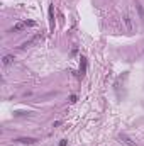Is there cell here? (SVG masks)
I'll return each mask as SVG.
<instances>
[{
	"label": "cell",
	"instance_id": "cell-1",
	"mask_svg": "<svg viewBox=\"0 0 144 146\" xmlns=\"http://www.w3.org/2000/svg\"><path fill=\"white\" fill-rule=\"evenodd\" d=\"M34 26H36V22H34V21H24V22H19V24H15V26L10 29V33H19V31H22V29L34 27Z\"/></svg>",
	"mask_w": 144,
	"mask_h": 146
},
{
	"label": "cell",
	"instance_id": "cell-2",
	"mask_svg": "<svg viewBox=\"0 0 144 146\" xmlns=\"http://www.w3.org/2000/svg\"><path fill=\"white\" fill-rule=\"evenodd\" d=\"M48 21H49V29L53 31L54 29V7L53 5H49V10H48Z\"/></svg>",
	"mask_w": 144,
	"mask_h": 146
},
{
	"label": "cell",
	"instance_id": "cell-3",
	"mask_svg": "<svg viewBox=\"0 0 144 146\" xmlns=\"http://www.w3.org/2000/svg\"><path fill=\"white\" fill-rule=\"evenodd\" d=\"M122 21H124V24H126V29H127V31H132V29H134V26H132V19H131V15H129V14H126V15L122 17Z\"/></svg>",
	"mask_w": 144,
	"mask_h": 146
},
{
	"label": "cell",
	"instance_id": "cell-4",
	"mask_svg": "<svg viewBox=\"0 0 144 146\" xmlns=\"http://www.w3.org/2000/svg\"><path fill=\"white\" fill-rule=\"evenodd\" d=\"M80 60H81V61H80V73H78V75H80V76H83V75L87 73V58H85V56H81Z\"/></svg>",
	"mask_w": 144,
	"mask_h": 146
},
{
	"label": "cell",
	"instance_id": "cell-5",
	"mask_svg": "<svg viewBox=\"0 0 144 146\" xmlns=\"http://www.w3.org/2000/svg\"><path fill=\"white\" fill-rule=\"evenodd\" d=\"M41 39H42L41 36H36V37H32L31 41H26V42H24V44H22L20 48H22V49H26V48H29L31 44H34V42H37V41H41Z\"/></svg>",
	"mask_w": 144,
	"mask_h": 146
},
{
	"label": "cell",
	"instance_id": "cell-6",
	"mask_svg": "<svg viewBox=\"0 0 144 146\" xmlns=\"http://www.w3.org/2000/svg\"><path fill=\"white\" fill-rule=\"evenodd\" d=\"M136 9H137V14H139V19L141 21H144V9L141 3H136Z\"/></svg>",
	"mask_w": 144,
	"mask_h": 146
},
{
	"label": "cell",
	"instance_id": "cell-7",
	"mask_svg": "<svg viewBox=\"0 0 144 146\" xmlns=\"http://www.w3.org/2000/svg\"><path fill=\"white\" fill-rule=\"evenodd\" d=\"M119 138H120V139H122V141H124L126 145H129V146H136V143H132V141H131V139H129V138H127L126 134H120Z\"/></svg>",
	"mask_w": 144,
	"mask_h": 146
},
{
	"label": "cell",
	"instance_id": "cell-8",
	"mask_svg": "<svg viewBox=\"0 0 144 146\" xmlns=\"http://www.w3.org/2000/svg\"><path fill=\"white\" fill-rule=\"evenodd\" d=\"M12 61H14V56L12 54H5L3 56V65H10Z\"/></svg>",
	"mask_w": 144,
	"mask_h": 146
},
{
	"label": "cell",
	"instance_id": "cell-9",
	"mask_svg": "<svg viewBox=\"0 0 144 146\" xmlns=\"http://www.w3.org/2000/svg\"><path fill=\"white\" fill-rule=\"evenodd\" d=\"M19 143H26V145H32L36 139H32V138H20V139H17Z\"/></svg>",
	"mask_w": 144,
	"mask_h": 146
},
{
	"label": "cell",
	"instance_id": "cell-10",
	"mask_svg": "<svg viewBox=\"0 0 144 146\" xmlns=\"http://www.w3.org/2000/svg\"><path fill=\"white\" fill-rule=\"evenodd\" d=\"M59 146H66V139H61L59 141Z\"/></svg>",
	"mask_w": 144,
	"mask_h": 146
}]
</instances>
